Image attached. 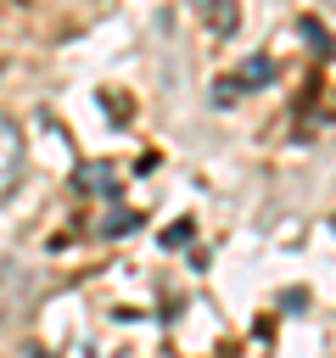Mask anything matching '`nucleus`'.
I'll return each mask as SVG.
<instances>
[{
	"mask_svg": "<svg viewBox=\"0 0 336 358\" xmlns=\"http://www.w3.org/2000/svg\"><path fill=\"white\" fill-rule=\"evenodd\" d=\"M17 179H22V134H17V123L0 112V196H11Z\"/></svg>",
	"mask_w": 336,
	"mask_h": 358,
	"instance_id": "obj_1",
	"label": "nucleus"
},
{
	"mask_svg": "<svg viewBox=\"0 0 336 358\" xmlns=\"http://www.w3.org/2000/svg\"><path fill=\"white\" fill-rule=\"evenodd\" d=\"M78 179H84V190H101V196H118V173H112V162H84L78 168Z\"/></svg>",
	"mask_w": 336,
	"mask_h": 358,
	"instance_id": "obj_2",
	"label": "nucleus"
},
{
	"mask_svg": "<svg viewBox=\"0 0 336 358\" xmlns=\"http://www.w3.org/2000/svg\"><path fill=\"white\" fill-rule=\"evenodd\" d=\"M269 78H274V62H269V56H246V62H241V73H235V84H241V90L269 84Z\"/></svg>",
	"mask_w": 336,
	"mask_h": 358,
	"instance_id": "obj_3",
	"label": "nucleus"
},
{
	"mask_svg": "<svg viewBox=\"0 0 336 358\" xmlns=\"http://www.w3.org/2000/svg\"><path fill=\"white\" fill-rule=\"evenodd\" d=\"M207 28L213 34H235V11L230 6H207Z\"/></svg>",
	"mask_w": 336,
	"mask_h": 358,
	"instance_id": "obj_4",
	"label": "nucleus"
},
{
	"mask_svg": "<svg viewBox=\"0 0 336 358\" xmlns=\"http://www.w3.org/2000/svg\"><path fill=\"white\" fill-rule=\"evenodd\" d=\"M235 95H241V84H235V73H224V78L213 84V101L224 106V101H235Z\"/></svg>",
	"mask_w": 336,
	"mask_h": 358,
	"instance_id": "obj_5",
	"label": "nucleus"
},
{
	"mask_svg": "<svg viewBox=\"0 0 336 358\" xmlns=\"http://www.w3.org/2000/svg\"><path fill=\"white\" fill-rule=\"evenodd\" d=\"M185 241H190V218H179V224L162 229V246H185Z\"/></svg>",
	"mask_w": 336,
	"mask_h": 358,
	"instance_id": "obj_6",
	"label": "nucleus"
},
{
	"mask_svg": "<svg viewBox=\"0 0 336 358\" xmlns=\"http://www.w3.org/2000/svg\"><path fill=\"white\" fill-rule=\"evenodd\" d=\"M129 229H140V218H129V213H112L106 218V235H129Z\"/></svg>",
	"mask_w": 336,
	"mask_h": 358,
	"instance_id": "obj_7",
	"label": "nucleus"
},
{
	"mask_svg": "<svg viewBox=\"0 0 336 358\" xmlns=\"http://www.w3.org/2000/svg\"><path fill=\"white\" fill-rule=\"evenodd\" d=\"M34 358H50V352H34Z\"/></svg>",
	"mask_w": 336,
	"mask_h": 358,
	"instance_id": "obj_8",
	"label": "nucleus"
},
{
	"mask_svg": "<svg viewBox=\"0 0 336 358\" xmlns=\"http://www.w3.org/2000/svg\"><path fill=\"white\" fill-rule=\"evenodd\" d=\"M330 224H336V218H330Z\"/></svg>",
	"mask_w": 336,
	"mask_h": 358,
	"instance_id": "obj_9",
	"label": "nucleus"
}]
</instances>
